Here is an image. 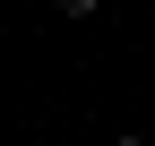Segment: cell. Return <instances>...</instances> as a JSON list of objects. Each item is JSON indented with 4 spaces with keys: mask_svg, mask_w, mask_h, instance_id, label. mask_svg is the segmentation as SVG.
<instances>
[{
    "mask_svg": "<svg viewBox=\"0 0 155 146\" xmlns=\"http://www.w3.org/2000/svg\"><path fill=\"white\" fill-rule=\"evenodd\" d=\"M95 9H104V0H61V17H95Z\"/></svg>",
    "mask_w": 155,
    "mask_h": 146,
    "instance_id": "obj_1",
    "label": "cell"
},
{
    "mask_svg": "<svg viewBox=\"0 0 155 146\" xmlns=\"http://www.w3.org/2000/svg\"><path fill=\"white\" fill-rule=\"evenodd\" d=\"M112 146H147V138H112Z\"/></svg>",
    "mask_w": 155,
    "mask_h": 146,
    "instance_id": "obj_2",
    "label": "cell"
}]
</instances>
